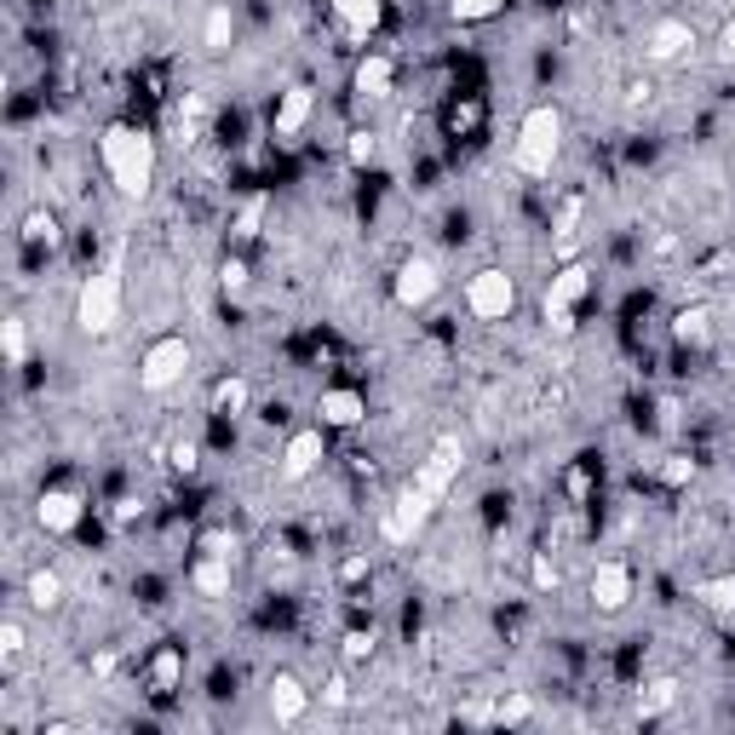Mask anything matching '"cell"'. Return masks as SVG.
<instances>
[{
    "label": "cell",
    "mask_w": 735,
    "mask_h": 735,
    "mask_svg": "<svg viewBox=\"0 0 735 735\" xmlns=\"http://www.w3.org/2000/svg\"><path fill=\"white\" fill-rule=\"evenodd\" d=\"M678 707V678H656L649 684V696H644V719H661V712Z\"/></svg>",
    "instance_id": "cell-27"
},
{
    "label": "cell",
    "mask_w": 735,
    "mask_h": 735,
    "mask_svg": "<svg viewBox=\"0 0 735 735\" xmlns=\"http://www.w3.org/2000/svg\"><path fill=\"white\" fill-rule=\"evenodd\" d=\"M264 213H271V196H248V201H241V213H236V224H231V241H253L259 224H264Z\"/></svg>",
    "instance_id": "cell-24"
},
{
    "label": "cell",
    "mask_w": 735,
    "mask_h": 735,
    "mask_svg": "<svg viewBox=\"0 0 735 735\" xmlns=\"http://www.w3.org/2000/svg\"><path fill=\"white\" fill-rule=\"evenodd\" d=\"M391 80H397V70H391V58L368 52V58H362V64H357V98H385V92H391Z\"/></svg>",
    "instance_id": "cell-19"
},
{
    "label": "cell",
    "mask_w": 735,
    "mask_h": 735,
    "mask_svg": "<svg viewBox=\"0 0 735 735\" xmlns=\"http://www.w3.org/2000/svg\"><path fill=\"white\" fill-rule=\"evenodd\" d=\"M231 40H236V12L224 7H208V17H201V47L208 52H231Z\"/></svg>",
    "instance_id": "cell-21"
},
{
    "label": "cell",
    "mask_w": 735,
    "mask_h": 735,
    "mask_svg": "<svg viewBox=\"0 0 735 735\" xmlns=\"http://www.w3.org/2000/svg\"><path fill=\"white\" fill-rule=\"evenodd\" d=\"M219 288H224V294H241V288H248V259H224V264H219Z\"/></svg>",
    "instance_id": "cell-34"
},
{
    "label": "cell",
    "mask_w": 735,
    "mask_h": 735,
    "mask_svg": "<svg viewBox=\"0 0 735 735\" xmlns=\"http://www.w3.org/2000/svg\"><path fill=\"white\" fill-rule=\"evenodd\" d=\"M231 581H236V558H213V551H201L196 569H190V586L201 591V598H231Z\"/></svg>",
    "instance_id": "cell-15"
},
{
    "label": "cell",
    "mask_w": 735,
    "mask_h": 735,
    "mask_svg": "<svg viewBox=\"0 0 735 735\" xmlns=\"http://www.w3.org/2000/svg\"><path fill=\"white\" fill-rule=\"evenodd\" d=\"M339 656H345V667H362V661H374V632H345Z\"/></svg>",
    "instance_id": "cell-31"
},
{
    "label": "cell",
    "mask_w": 735,
    "mask_h": 735,
    "mask_svg": "<svg viewBox=\"0 0 735 735\" xmlns=\"http://www.w3.org/2000/svg\"><path fill=\"white\" fill-rule=\"evenodd\" d=\"M17 649H24V621H12V615H7V621H0V656L12 661Z\"/></svg>",
    "instance_id": "cell-39"
},
{
    "label": "cell",
    "mask_w": 735,
    "mask_h": 735,
    "mask_svg": "<svg viewBox=\"0 0 735 735\" xmlns=\"http://www.w3.org/2000/svg\"><path fill=\"white\" fill-rule=\"evenodd\" d=\"M460 465H465V443H460V437H437L432 454H425L420 472H414V488H425V495L443 506V495H448V488H454V477H460Z\"/></svg>",
    "instance_id": "cell-7"
},
{
    "label": "cell",
    "mask_w": 735,
    "mask_h": 735,
    "mask_svg": "<svg viewBox=\"0 0 735 735\" xmlns=\"http://www.w3.org/2000/svg\"><path fill=\"white\" fill-rule=\"evenodd\" d=\"M719 58H724V64H735V17L719 29Z\"/></svg>",
    "instance_id": "cell-43"
},
{
    "label": "cell",
    "mask_w": 735,
    "mask_h": 735,
    "mask_svg": "<svg viewBox=\"0 0 735 735\" xmlns=\"http://www.w3.org/2000/svg\"><path fill=\"white\" fill-rule=\"evenodd\" d=\"M322 432H328V425H311V432L288 437V448H282V477H288V483H304L322 460H328V437H322Z\"/></svg>",
    "instance_id": "cell-11"
},
{
    "label": "cell",
    "mask_w": 735,
    "mask_h": 735,
    "mask_svg": "<svg viewBox=\"0 0 735 735\" xmlns=\"http://www.w3.org/2000/svg\"><path fill=\"white\" fill-rule=\"evenodd\" d=\"M24 241H47V248H52V241H58V219L52 213H29L24 219Z\"/></svg>",
    "instance_id": "cell-33"
},
{
    "label": "cell",
    "mask_w": 735,
    "mask_h": 735,
    "mask_svg": "<svg viewBox=\"0 0 735 735\" xmlns=\"http://www.w3.org/2000/svg\"><path fill=\"white\" fill-rule=\"evenodd\" d=\"M432 512H437V500L425 495V488L408 483L402 495L391 500V512H385V540H391V546H408L425 523H432Z\"/></svg>",
    "instance_id": "cell-8"
},
{
    "label": "cell",
    "mask_w": 735,
    "mask_h": 735,
    "mask_svg": "<svg viewBox=\"0 0 735 735\" xmlns=\"http://www.w3.org/2000/svg\"><path fill=\"white\" fill-rule=\"evenodd\" d=\"M316 414H322V425H334V432H351V425L368 420V402H362V391H351V385H334V391H322Z\"/></svg>",
    "instance_id": "cell-14"
},
{
    "label": "cell",
    "mask_w": 735,
    "mask_h": 735,
    "mask_svg": "<svg viewBox=\"0 0 735 735\" xmlns=\"http://www.w3.org/2000/svg\"><path fill=\"white\" fill-rule=\"evenodd\" d=\"M0 351H7L12 368L29 362V328H24V316H7V322H0Z\"/></svg>",
    "instance_id": "cell-25"
},
{
    "label": "cell",
    "mask_w": 735,
    "mask_h": 735,
    "mask_svg": "<svg viewBox=\"0 0 735 735\" xmlns=\"http://www.w3.org/2000/svg\"><path fill=\"white\" fill-rule=\"evenodd\" d=\"M311 110H316V92L311 87H288V92H282V104H276V138H282V145H294V138L304 133Z\"/></svg>",
    "instance_id": "cell-16"
},
{
    "label": "cell",
    "mask_w": 735,
    "mask_h": 735,
    "mask_svg": "<svg viewBox=\"0 0 735 735\" xmlns=\"http://www.w3.org/2000/svg\"><path fill=\"white\" fill-rule=\"evenodd\" d=\"M488 719H495V724H528V719H535V701H528V696H506V701H495Z\"/></svg>",
    "instance_id": "cell-30"
},
{
    "label": "cell",
    "mask_w": 735,
    "mask_h": 735,
    "mask_svg": "<svg viewBox=\"0 0 735 735\" xmlns=\"http://www.w3.org/2000/svg\"><path fill=\"white\" fill-rule=\"evenodd\" d=\"M661 483H672V488H684V483H696V460H684V454H672V460L661 465Z\"/></svg>",
    "instance_id": "cell-35"
},
{
    "label": "cell",
    "mask_w": 735,
    "mask_h": 735,
    "mask_svg": "<svg viewBox=\"0 0 735 735\" xmlns=\"http://www.w3.org/2000/svg\"><path fill=\"white\" fill-rule=\"evenodd\" d=\"M591 294V271L586 264H563L558 276L546 282V299H540V311L546 316H558V311H575V304Z\"/></svg>",
    "instance_id": "cell-12"
},
{
    "label": "cell",
    "mask_w": 735,
    "mask_h": 735,
    "mask_svg": "<svg viewBox=\"0 0 735 735\" xmlns=\"http://www.w3.org/2000/svg\"><path fill=\"white\" fill-rule=\"evenodd\" d=\"M190 362H196L190 339H184V334H161L150 351H145V362H138V391H145V397L173 391V385L190 374Z\"/></svg>",
    "instance_id": "cell-4"
},
{
    "label": "cell",
    "mask_w": 735,
    "mask_h": 735,
    "mask_svg": "<svg viewBox=\"0 0 735 735\" xmlns=\"http://www.w3.org/2000/svg\"><path fill=\"white\" fill-rule=\"evenodd\" d=\"M121 304H127V288H121V271H92L80 282V299H75V322L87 339H104L115 322H121Z\"/></svg>",
    "instance_id": "cell-3"
},
{
    "label": "cell",
    "mask_w": 735,
    "mask_h": 735,
    "mask_svg": "<svg viewBox=\"0 0 735 735\" xmlns=\"http://www.w3.org/2000/svg\"><path fill=\"white\" fill-rule=\"evenodd\" d=\"M591 609L598 615H621V609L632 603V569L621 563V558H603L598 569H591Z\"/></svg>",
    "instance_id": "cell-9"
},
{
    "label": "cell",
    "mask_w": 735,
    "mask_h": 735,
    "mask_svg": "<svg viewBox=\"0 0 735 735\" xmlns=\"http://www.w3.org/2000/svg\"><path fill=\"white\" fill-rule=\"evenodd\" d=\"M528 575H535L540 591H558V563L546 558V551H535V563H528Z\"/></svg>",
    "instance_id": "cell-38"
},
{
    "label": "cell",
    "mask_w": 735,
    "mask_h": 735,
    "mask_svg": "<svg viewBox=\"0 0 735 735\" xmlns=\"http://www.w3.org/2000/svg\"><path fill=\"white\" fill-rule=\"evenodd\" d=\"M322 701H328V707H345V701H351V684H345V678H328V689H322Z\"/></svg>",
    "instance_id": "cell-41"
},
{
    "label": "cell",
    "mask_w": 735,
    "mask_h": 735,
    "mask_svg": "<svg viewBox=\"0 0 735 735\" xmlns=\"http://www.w3.org/2000/svg\"><path fill=\"white\" fill-rule=\"evenodd\" d=\"M201 551H213V558H236V535L213 528V535H201Z\"/></svg>",
    "instance_id": "cell-40"
},
{
    "label": "cell",
    "mask_w": 735,
    "mask_h": 735,
    "mask_svg": "<svg viewBox=\"0 0 735 735\" xmlns=\"http://www.w3.org/2000/svg\"><path fill=\"white\" fill-rule=\"evenodd\" d=\"M98 155H104V173H110V184L127 201L150 196V184H155V138L145 127H133V121H110V127L98 133Z\"/></svg>",
    "instance_id": "cell-1"
},
{
    "label": "cell",
    "mask_w": 735,
    "mask_h": 735,
    "mask_svg": "<svg viewBox=\"0 0 735 735\" xmlns=\"http://www.w3.org/2000/svg\"><path fill=\"white\" fill-rule=\"evenodd\" d=\"M506 7V0H448V12H454V24H488Z\"/></svg>",
    "instance_id": "cell-28"
},
{
    "label": "cell",
    "mask_w": 735,
    "mask_h": 735,
    "mask_svg": "<svg viewBox=\"0 0 735 735\" xmlns=\"http://www.w3.org/2000/svg\"><path fill=\"white\" fill-rule=\"evenodd\" d=\"M248 379H224L219 385V391H213V408H219V414H241V408H248Z\"/></svg>",
    "instance_id": "cell-29"
},
{
    "label": "cell",
    "mask_w": 735,
    "mask_h": 735,
    "mask_svg": "<svg viewBox=\"0 0 735 735\" xmlns=\"http://www.w3.org/2000/svg\"><path fill=\"white\" fill-rule=\"evenodd\" d=\"M689 47H696V29H689L684 17H656V24L644 29V58L649 64H678Z\"/></svg>",
    "instance_id": "cell-10"
},
{
    "label": "cell",
    "mask_w": 735,
    "mask_h": 735,
    "mask_svg": "<svg viewBox=\"0 0 735 735\" xmlns=\"http://www.w3.org/2000/svg\"><path fill=\"white\" fill-rule=\"evenodd\" d=\"M707 334H712V311H707V304H689V311L672 316V339H678V345H707Z\"/></svg>",
    "instance_id": "cell-23"
},
{
    "label": "cell",
    "mask_w": 735,
    "mask_h": 735,
    "mask_svg": "<svg viewBox=\"0 0 735 735\" xmlns=\"http://www.w3.org/2000/svg\"><path fill=\"white\" fill-rule=\"evenodd\" d=\"M649 253H656V259H678V253H684V241L667 231V236H656V248H649Z\"/></svg>",
    "instance_id": "cell-42"
},
{
    "label": "cell",
    "mask_w": 735,
    "mask_h": 735,
    "mask_svg": "<svg viewBox=\"0 0 735 735\" xmlns=\"http://www.w3.org/2000/svg\"><path fill=\"white\" fill-rule=\"evenodd\" d=\"M334 17L345 24L351 40H368L379 29V17H385V0H334Z\"/></svg>",
    "instance_id": "cell-18"
},
{
    "label": "cell",
    "mask_w": 735,
    "mask_h": 735,
    "mask_svg": "<svg viewBox=\"0 0 735 735\" xmlns=\"http://www.w3.org/2000/svg\"><path fill=\"white\" fill-rule=\"evenodd\" d=\"M391 294H397L402 311H425V304H432V299L443 294V271H437V259H425V253L402 259V264H397V276H391Z\"/></svg>",
    "instance_id": "cell-6"
},
{
    "label": "cell",
    "mask_w": 735,
    "mask_h": 735,
    "mask_svg": "<svg viewBox=\"0 0 735 735\" xmlns=\"http://www.w3.org/2000/svg\"><path fill=\"white\" fill-rule=\"evenodd\" d=\"M304 707H311V689H304L294 672H276V678H271V719L276 724H299Z\"/></svg>",
    "instance_id": "cell-17"
},
{
    "label": "cell",
    "mask_w": 735,
    "mask_h": 735,
    "mask_svg": "<svg viewBox=\"0 0 735 735\" xmlns=\"http://www.w3.org/2000/svg\"><path fill=\"white\" fill-rule=\"evenodd\" d=\"M696 598H701L707 609H719V615H735V575H724V581H701Z\"/></svg>",
    "instance_id": "cell-26"
},
{
    "label": "cell",
    "mask_w": 735,
    "mask_h": 735,
    "mask_svg": "<svg viewBox=\"0 0 735 735\" xmlns=\"http://www.w3.org/2000/svg\"><path fill=\"white\" fill-rule=\"evenodd\" d=\"M178 678H184V649L178 644H161L155 661H150V689H155V696H173Z\"/></svg>",
    "instance_id": "cell-20"
},
{
    "label": "cell",
    "mask_w": 735,
    "mask_h": 735,
    "mask_svg": "<svg viewBox=\"0 0 735 735\" xmlns=\"http://www.w3.org/2000/svg\"><path fill=\"white\" fill-rule=\"evenodd\" d=\"M374 133H368V127H357L351 138H345V155H351V167H368V161H374Z\"/></svg>",
    "instance_id": "cell-32"
},
{
    "label": "cell",
    "mask_w": 735,
    "mask_h": 735,
    "mask_svg": "<svg viewBox=\"0 0 735 735\" xmlns=\"http://www.w3.org/2000/svg\"><path fill=\"white\" fill-rule=\"evenodd\" d=\"M24 598H29V609H40V615H52V609L64 603V581H58L52 569H35V575H29V586H24Z\"/></svg>",
    "instance_id": "cell-22"
},
{
    "label": "cell",
    "mask_w": 735,
    "mask_h": 735,
    "mask_svg": "<svg viewBox=\"0 0 735 735\" xmlns=\"http://www.w3.org/2000/svg\"><path fill=\"white\" fill-rule=\"evenodd\" d=\"M368 575V558H345L339 563V581H362Z\"/></svg>",
    "instance_id": "cell-44"
},
{
    "label": "cell",
    "mask_w": 735,
    "mask_h": 735,
    "mask_svg": "<svg viewBox=\"0 0 735 735\" xmlns=\"http://www.w3.org/2000/svg\"><path fill=\"white\" fill-rule=\"evenodd\" d=\"M465 311H472L477 322H506L518 311V282L488 264V271H477L472 282H465Z\"/></svg>",
    "instance_id": "cell-5"
},
{
    "label": "cell",
    "mask_w": 735,
    "mask_h": 735,
    "mask_svg": "<svg viewBox=\"0 0 735 735\" xmlns=\"http://www.w3.org/2000/svg\"><path fill=\"white\" fill-rule=\"evenodd\" d=\"M196 465H201V448H196L190 437H178V443H173V472H184V477H190Z\"/></svg>",
    "instance_id": "cell-37"
},
{
    "label": "cell",
    "mask_w": 735,
    "mask_h": 735,
    "mask_svg": "<svg viewBox=\"0 0 735 735\" xmlns=\"http://www.w3.org/2000/svg\"><path fill=\"white\" fill-rule=\"evenodd\" d=\"M80 512H87V506H80L75 488H47V495L35 500V523L47 528V535H70L80 523Z\"/></svg>",
    "instance_id": "cell-13"
},
{
    "label": "cell",
    "mask_w": 735,
    "mask_h": 735,
    "mask_svg": "<svg viewBox=\"0 0 735 735\" xmlns=\"http://www.w3.org/2000/svg\"><path fill=\"white\" fill-rule=\"evenodd\" d=\"M575 224H581V201H563V213H558V248H569V241H575Z\"/></svg>",
    "instance_id": "cell-36"
},
{
    "label": "cell",
    "mask_w": 735,
    "mask_h": 735,
    "mask_svg": "<svg viewBox=\"0 0 735 735\" xmlns=\"http://www.w3.org/2000/svg\"><path fill=\"white\" fill-rule=\"evenodd\" d=\"M558 150H563V110L558 104H535L518 121V145H512V167L528 178H546L558 167Z\"/></svg>",
    "instance_id": "cell-2"
}]
</instances>
